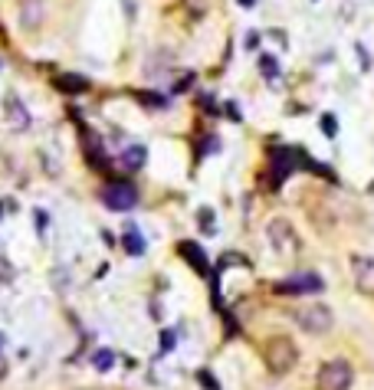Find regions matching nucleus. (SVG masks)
<instances>
[{"label": "nucleus", "mask_w": 374, "mask_h": 390, "mask_svg": "<svg viewBox=\"0 0 374 390\" xmlns=\"http://www.w3.org/2000/svg\"><path fill=\"white\" fill-rule=\"evenodd\" d=\"M4 112H7V125H11L13 131H27V128H30V112H27V105H23L13 92L4 99Z\"/></svg>", "instance_id": "obj_9"}, {"label": "nucleus", "mask_w": 374, "mask_h": 390, "mask_svg": "<svg viewBox=\"0 0 374 390\" xmlns=\"http://www.w3.org/2000/svg\"><path fill=\"white\" fill-rule=\"evenodd\" d=\"M56 89L76 95V92H86V89H89V82L82 79V76H56Z\"/></svg>", "instance_id": "obj_11"}, {"label": "nucleus", "mask_w": 374, "mask_h": 390, "mask_svg": "<svg viewBox=\"0 0 374 390\" xmlns=\"http://www.w3.org/2000/svg\"><path fill=\"white\" fill-rule=\"evenodd\" d=\"M112 361H115V354H112L109 348H102V351H95V354H92V364H95L99 370H109Z\"/></svg>", "instance_id": "obj_14"}, {"label": "nucleus", "mask_w": 374, "mask_h": 390, "mask_svg": "<svg viewBox=\"0 0 374 390\" xmlns=\"http://www.w3.org/2000/svg\"><path fill=\"white\" fill-rule=\"evenodd\" d=\"M187 4V11H191L194 20H201V17H207V0H184Z\"/></svg>", "instance_id": "obj_15"}, {"label": "nucleus", "mask_w": 374, "mask_h": 390, "mask_svg": "<svg viewBox=\"0 0 374 390\" xmlns=\"http://www.w3.org/2000/svg\"><path fill=\"white\" fill-rule=\"evenodd\" d=\"M197 377H201V384H207V387H211V390H220V384H217V380H213L211 374H207V370H201Z\"/></svg>", "instance_id": "obj_18"}, {"label": "nucleus", "mask_w": 374, "mask_h": 390, "mask_svg": "<svg viewBox=\"0 0 374 390\" xmlns=\"http://www.w3.org/2000/svg\"><path fill=\"white\" fill-rule=\"evenodd\" d=\"M0 217H4V210H0Z\"/></svg>", "instance_id": "obj_21"}, {"label": "nucleus", "mask_w": 374, "mask_h": 390, "mask_svg": "<svg viewBox=\"0 0 374 390\" xmlns=\"http://www.w3.org/2000/svg\"><path fill=\"white\" fill-rule=\"evenodd\" d=\"M352 276L361 295H374V256H352Z\"/></svg>", "instance_id": "obj_8"}, {"label": "nucleus", "mask_w": 374, "mask_h": 390, "mask_svg": "<svg viewBox=\"0 0 374 390\" xmlns=\"http://www.w3.org/2000/svg\"><path fill=\"white\" fill-rule=\"evenodd\" d=\"M121 164H125L128 170L142 168V164H145V148H142V144H132V148L125 151V154H121Z\"/></svg>", "instance_id": "obj_13"}, {"label": "nucleus", "mask_w": 374, "mask_h": 390, "mask_svg": "<svg viewBox=\"0 0 374 390\" xmlns=\"http://www.w3.org/2000/svg\"><path fill=\"white\" fill-rule=\"evenodd\" d=\"M263 364L269 368V374L276 377H283L289 370L299 364V348H295L293 338H286V335H269L263 341Z\"/></svg>", "instance_id": "obj_1"}, {"label": "nucleus", "mask_w": 374, "mask_h": 390, "mask_svg": "<svg viewBox=\"0 0 374 390\" xmlns=\"http://www.w3.org/2000/svg\"><path fill=\"white\" fill-rule=\"evenodd\" d=\"M240 4H243V7H250V4H253V0H240Z\"/></svg>", "instance_id": "obj_20"}, {"label": "nucleus", "mask_w": 374, "mask_h": 390, "mask_svg": "<svg viewBox=\"0 0 374 390\" xmlns=\"http://www.w3.org/2000/svg\"><path fill=\"white\" fill-rule=\"evenodd\" d=\"M7 377V364H4V358H0V380Z\"/></svg>", "instance_id": "obj_19"}, {"label": "nucleus", "mask_w": 374, "mask_h": 390, "mask_svg": "<svg viewBox=\"0 0 374 390\" xmlns=\"http://www.w3.org/2000/svg\"><path fill=\"white\" fill-rule=\"evenodd\" d=\"M266 240H269L276 256H283V260H295L302 250V240H299L293 220H286V217H273L266 223Z\"/></svg>", "instance_id": "obj_2"}, {"label": "nucleus", "mask_w": 374, "mask_h": 390, "mask_svg": "<svg viewBox=\"0 0 374 390\" xmlns=\"http://www.w3.org/2000/svg\"><path fill=\"white\" fill-rule=\"evenodd\" d=\"M322 289H325V282H322V276H315V272L293 276V279H283L273 285L276 295H315V292H322Z\"/></svg>", "instance_id": "obj_6"}, {"label": "nucleus", "mask_w": 374, "mask_h": 390, "mask_svg": "<svg viewBox=\"0 0 374 390\" xmlns=\"http://www.w3.org/2000/svg\"><path fill=\"white\" fill-rule=\"evenodd\" d=\"M322 131L328 135V138H335V131H338V121H335L332 115H322Z\"/></svg>", "instance_id": "obj_17"}, {"label": "nucleus", "mask_w": 374, "mask_h": 390, "mask_svg": "<svg viewBox=\"0 0 374 390\" xmlns=\"http://www.w3.org/2000/svg\"><path fill=\"white\" fill-rule=\"evenodd\" d=\"M121 246H125V253H132V256H142V253H145L142 233L135 230V227H128V230H125V240H121Z\"/></svg>", "instance_id": "obj_12"}, {"label": "nucleus", "mask_w": 374, "mask_h": 390, "mask_svg": "<svg viewBox=\"0 0 374 390\" xmlns=\"http://www.w3.org/2000/svg\"><path fill=\"white\" fill-rule=\"evenodd\" d=\"M260 66H263L266 79H276V60H273V56H263V60H260Z\"/></svg>", "instance_id": "obj_16"}, {"label": "nucleus", "mask_w": 374, "mask_h": 390, "mask_svg": "<svg viewBox=\"0 0 374 390\" xmlns=\"http://www.w3.org/2000/svg\"><path fill=\"white\" fill-rule=\"evenodd\" d=\"M0 66H4V62H0Z\"/></svg>", "instance_id": "obj_22"}, {"label": "nucleus", "mask_w": 374, "mask_h": 390, "mask_svg": "<svg viewBox=\"0 0 374 390\" xmlns=\"http://www.w3.org/2000/svg\"><path fill=\"white\" fill-rule=\"evenodd\" d=\"M135 201H138V190L132 187V184H125V180H112V184H105L102 187V203L109 207V210H132Z\"/></svg>", "instance_id": "obj_5"}, {"label": "nucleus", "mask_w": 374, "mask_h": 390, "mask_svg": "<svg viewBox=\"0 0 374 390\" xmlns=\"http://www.w3.org/2000/svg\"><path fill=\"white\" fill-rule=\"evenodd\" d=\"M178 253H181V256H187V262H191L197 272H207V269H211V262H207V253H203L197 243L181 240V243H178Z\"/></svg>", "instance_id": "obj_10"}, {"label": "nucleus", "mask_w": 374, "mask_h": 390, "mask_svg": "<svg viewBox=\"0 0 374 390\" xmlns=\"http://www.w3.org/2000/svg\"><path fill=\"white\" fill-rule=\"evenodd\" d=\"M293 321L309 335H325L332 331L335 315L328 305H302V309H293Z\"/></svg>", "instance_id": "obj_4"}, {"label": "nucleus", "mask_w": 374, "mask_h": 390, "mask_svg": "<svg viewBox=\"0 0 374 390\" xmlns=\"http://www.w3.org/2000/svg\"><path fill=\"white\" fill-rule=\"evenodd\" d=\"M352 380H354L352 364L342 358H335V361H325L322 368H319L315 387L319 390H352Z\"/></svg>", "instance_id": "obj_3"}, {"label": "nucleus", "mask_w": 374, "mask_h": 390, "mask_svg": "<svg viewBox=\"0 0 374 390\" xmlns=\"http://www.w3.org/2000/svg\"><path fill=\"white\" fill-rule=\"evenodd\" d=\"M17 20L27 33H36L46 20V0H17Z\"/></svg>", "instance_id": "obj_7"}]
</instances>
